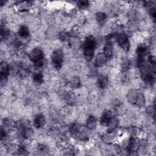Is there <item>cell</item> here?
I'll return each instance as SVG.
<instances>
[{"label":"cell","mask_w":156,"mask_h":156,"mask_svg":"<svg viewBox=\"0 0 156 156\" xmlns=\"http://www.w3.org/2000/svg\"><path fill=\"white\" fill-rule=\"evenodd\" d=\"M112 113L109 110L104 111L100 119V124L104 127H107L113 118Z\"/></svg>","instance_id":"obj_12"},{"label":"cell","mask_w":156,"mask_h":156,"mask_svg":"<svg viewBox=\"0 0 156 156\" xmlns=\"http://www.w3.org/2000/svg\"><path fill=\"white\" fill-rule=\"evenodd\" d=\"M138 65L144 82L147 85L152 86L155 83V66L151 65L147 62H146V60H138Z\"/></svg>","instance_id":"obj_1"},{"label":"cell","mask_w":156,"mask_h":156,"mask_svg":"<svg viewBox=\"0 0 156 156\" xmlns=\"http://www.w3.org/2000/svg\"><path fill=\"white\" fill-rule=\"evenodd\" d=\"M127 146V150L128 152H133L138 151L140 146V143L139 140L136 137L131 136L129 140Z\"/></svg>","instance_id":"obj_10"},{"label":"cell","mask_w":156,"mask_h":156,"mask_svg":"<svg viewBox=\"0 0 156 156\" xmlns=\"http://www.w3.org/2000/svg\"><path fill=\"white\" fill-rule=\"evenodd\" d=\"M149 54L148 48L143 44H141L136 49V54L137 55L138 60H144Z\"/></svg>","instance_id":"obj_9"},{"label":"cell","mask_w":156,"mask_h":156,"mask_svg":"<svg viewBox=\"0 0 156 156\" xmlns=\"http://www.w3.org/2000/svg\"><path fill=\"white\" fill-rule=\"evenodd\" d=\"M33 82L36 85H40L44 82V77L40 73H36L33 75L32 77Z\"/></svg>","instance_id":"obj_24"},{"label":"cell","mask_w":156,"mask_h":156,"mask_svg":"<svg viewBox=\"0 0 156 156\" xmlns=\"http://www.w3.org/2000/svg\"><path fill=\"white\" fill-rule=\"evenodd\" d=\"M10 71V67L9 66L8 63L4 61L1 62L0 65V77L1 86L5 83Z\"/></svg>","instance_id":"obj_8"},{"label":"cell","mask_w":156,"mask_h":156,"mask_svg":"<svg viewBox=\"0 0 156 156\" xmlns=\"http://www.w3.org/2000/svg\"><path fill=\"white\" fill-rule=\"evenodd\" d=\"M120 46V48L125 52H128L130 49V41L128 37L124 34H118L115 35L114 38Z\"/></svg>","instance_id":"obj_7"},{"label":"cell","mask_w":156,"mask_h":156,"mask_svg":"<svg viewBox=\"0 0 156 156\" xmlns=\"http://www.w3.org/2000/svg\"><path fill=\"white\" fill-rule=\"evenodd\" d=\"M102 52L107 60L112 57L113 54V46L112 41H106L105 45L103 47Z\"/></svg>","instance_id":"obj_13"},{"label":"cell","mask_w":156,"mask_h":156,"mask_svg":"<svg viewBox=\"0 0 156 156\" xmlns=\"http://www.w3.org/2000/svg\"><path fill=\"white\" fill-rule=\"evenodd\" d=\"M107 61V58L104 55L103 52H99L95 58L94 65L96 67H101L104 66Z\"/></svg>","instance_id":"obj_15"},{"label":"cell","mask_w":156,"mask_h":156,"mask_svg":"<svg viewBox=\"0 0 156 156\" xmlns=\"http://www.w3.org/2000/svg\"><path fill=\"white\" fill-rule=\"evenodd\" d=\"M146 113L147 114L148 116L152 118H154L155 116V107L151 105L147 107L146 108Z\"/></svg>","instance_id":"obj_30"},{"label":"cell","mask_w":156,"mask_h":156,"mask_svg":"<svg viewBox=\"0 0 156 156\" xmlns=\"http://www.w3.org/2000/svg\"><path fill=\"white\" fill-rule=\"evenodd\" d=\"M77 5L80 9H86L89 7L90 2L86 0L78 1L77 2Z\"/></svg>","instance_id":"obj_27"},{"label":"cell","mask_w":156,"mask_h":156,"mask_svg":"<svg viewBox=\"0 0 156 156\" xmlns=\"http://www.w3.org/2000/svg\"><path fill=\"white\" fill-rule=\"evenodd\" d=\"M58 39L62 41H66L69 38V34L66 31H61L58 34Z\"/></svg>","instance_id":"obj_28"},{"label":"cell","mask_w":156,"mask_h":156,"mask_svg":"<svg viewBox=\"0 0 156 156\" xmlns=\"http://www.w3.org/2000/svg\"><path fill=\"white\" fill-rule=\"evenodd\" d=\"M18 34L21 38H27L30 35V31L29 28L25 26H21L18 29Z\"/></svg>","instance_id":"obj_19"},{"label":"cell","mask_w":156,"mask_h":156,"mask_svg":"<svg viewBox=\"0 0 156 156\" xmlns=\"http://www.w3.org/2000/svg\"><path fill=\"white\" fill-rule=\"evenodd\" d=\"M108 83V78L106 75H100L97 79V85L100 89L105 88Z\"/></svg>","instance_id":"obj_16"},{"label":"cell","mask_w":156,"mask_h":156,"mask_svg":"<svg viewBox=\"0 0 156 156\" xmlns=\"http://www.w3.org/2000/svg\"><path fill=\"white\" fill-rule=\"evenodd\" d=\"M69 130L71 135L74 138L81 141H87L88 140L87 130L78 123H72L69 127Z\"/></svg>","instance_id":"obj_5"},{"label":"cell","mask_w":156,"mask_h":156,"mask_svg":"<svg viewBox=\"0 0 156 156\" xmlns=\"http://www.w3.org/2000/svg\"><path fill=\"white\" fill-rule=\"evenodd\" d=\"M107 18V15L103 12H98L96 13V20L100 26H103Z\"/></svg>","instance_id":"obj_20"},{"label":"cell","mask_w":156,"mask_h":156,"mask_svg":"<svg viewBox=\"0 0 156 156\" xmlns=\"http://www.w3.org/2000/svg\"><path fill=\"white\" fill-rule=\"evenodd\" d=\"M131 63L130 61L128 59H126L123 60L121 63V70L123 73H126L130 68Z\"/></svg>","instance_id":"obj_26"},{"label":"cell","mask_w":156,"mask_h":156,"mask_svg":"<svg viewBox=\"0 0 156 156\" xmlns=\"http://www.w3.org/2000/svg\"><path fill=\"white\" fill-rule=\"evenodd\" d=\"M30 60L37 68H42L45 63L44 55L43 50L40 48H34L29 55Z\"/></svg>","instance_id":"obj_4"},{"label":"cell","mask_w":156,"mask_h":156,"mask_svg":"<svg viewBox=\"0 0 156 156\" xmlns=\"http://www.w3.org/2000/svg\"><path fill=\"white\" fill-rule=\"evenodd\" d=\"M15 128L18 135L23 139H28L33 135V130L30 122L27 120H21L15 122Z\"/></svg>","instance_id":"obj_3"},{"label":"cell","mask_w":156,"mask_h":156,"mask_svg":"<svg viewBox=\"0 0 156 156\" xmlns=\"http://www.w3.org/2000/svg\"><path fill=\"white\" fill-rule=\"evenodd\" d=\"M96 40L93 35L87 37L83 42V54L85 59L90 62L94 57V53L96 48Z\"/></svg>","instance_id":"obj_2"},{"label":"cell","mask_w":156,"mask_h":156,"mask_svg":"<svg viewBox=\"0 0 156 156\" xmlns=\"http://www.w3.org/2000/svg\"><path fill=\"white\" fill-rule=\"evenodd\" d=\"M69 85L73 88H78L80 87L81 82L78 76L73 77L69 80Z\"/></svg>","instance_id":"obj_23"},{"label":"cell","mask_w":156,"mask_h":156,"mask_svg":"<svg viewBox=\"0 0 156 156\" xmlns=\"http://www.w3.org/2000/svg\"><path fill=\"white\" fill-rule=\"evenodd\" d=\"M146 7L147 9L151 18L154 21H155L156 13H155V6L153 2H146Z\"/></svg>","instance_id":"obj_18"},{"label":"cell","mask_w":156,"mask_h":156,"mask_svg":"<svg viewBox=\"0 0 156 156\" xmlns=\"http://www.w3.org/2000/svg\"><path fill=\"white\" fill-rule=\"evenodd\" d=\"M140 93L141 92L136 90H131L130 91H129L127 94V99L128 102L132 104L135 105L136 100Z\"/></svg>","instance_id":"obj_14"},{"label":"cell","mask_w":156,"mask_h":156,"mask_svg":"<svg viewBox=\"0 0 156 156\" xmlns=\"http://www.w3.org/2000/svg\"><path fill=\"white\" fill-rule=\"evenodd\" d=\"M51 62L56 69H60L63 62V52L60 49L54 50L51 54Z\"/></svg>","instance_id":"obj_6"},{"label":"cell","mask_w":156,"mask_h":156,"mask_svg":"<svg viewBox=\"0 0 156 156\" xmlns=\"http://www.w3.org/2000/svg\"><path fill=\"white\" fill-rule=\"evenodd\" d=\"M10 34V31L9 29L4 24H1V29H0V35L1 40L6 39Z\"/></svg>","instance_id":"obj_25"},{"label":"cell","mask_w":156,"mask_h":156,"mask_svg":"<svg viewBox=\"0 0 156 156\" xmlns=\"http://www.w3.org/2000/svg\"><path fill=\"white\" fill-rule=\"evenodd\" d=\"M37 149L38 152L42 153V154H46L49 151V149L48 146L44 144H38L37 146Z\"/></svg>","instance_id":"obj_29"},{"label":"cell","mask_w":156,"mask_h":156,"mask_svg":"<svg viewBox=\"0 0 156 156\" xmlns=\"http://www.w3.org/2000/svg\"><path fill=\"white\" fill-rule=\"evenodd\" d=\"M65 99L66 103L69 105H73L76 102V96L72 92H66L65 94Z\"/></svg>","instance_id":"obj_22"},{"label":"cell","mask_w":156,"mask_h":156,"mask_svg":"<svg viewBox=\"0 0 156 156\" xmlns=\"http://www.w3.org/2000/svg\"><path fill=\"white\" fill-rule=\"evenodd\" d=\"M17 152L20 155L27 154V150L24 144H20L17 148Z\"/></svg>","instance_id":"obj_31"},{"label":"cell","mask_w":156,"mask_h":156,"mask_svg":"<svg viewBox=\"0 0 156 156\" xmlns=\"http://www.w3.org/2000/svg\"><path fill=\"white\" fill-rule=\"evenodd\" d=\"M118 125V120L117 119V118H116L115 117H113L112 119H111L110 122H109V124H108L107 127V131L108 133H112V132H113L116 128L117 127Z\"/></svg>","instance_id":"obj_21"},{"label":"cell","mask_w":156,"mask_h":156,"mask_svg":"<svg viewBox=\"0 0 156 156\" xmlns=\"http://www.w3.org/2000/svg\"><path fill=\"white\" fill-rule=\"evenodd\" d=\"M97 126L96 118L93 115H90L86 121V127L89 130H93Z\"/></svg>","instance_id":"obj_17"},{"label":"cell","mask_w":156,"mask_h":156,"mask_svg":"<svg viewBox=\"0 0 156 156\" xmlns=\"http://www.w3.org/2000/svg\"><path fill=\"white\" fill-rule=\"evenodd\" d=\"M46 123V119L44 116L41 114L39 113L37 115L33 120V126L36 129H41L42 128Z\"/></svg>","instance_id":"obj_11"}]
</instances>
